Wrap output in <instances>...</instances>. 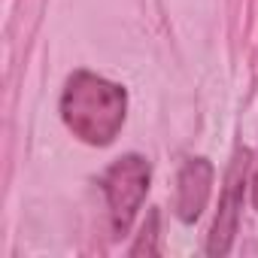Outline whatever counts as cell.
<instances>
[{
    "mask_svg": "<svg viewBox=\"0 0 258 258\" xmlns=\"http://www.w3.org/2000/svg\"><path fill=\"white\" fill-rule=\"evenodd\" d=\"M127 115V91L97 73L76 70L61 91V118L88 146H109Z\"/></svg>",
    "mask_w": 258,
    "mask_h": 258,
    "instance_id": "6da1fadb",
    "label": "cell"
},
{
    "mask_svg": "<svg viewBox=\"0 0 258 258\" xmlns=\"http://www.w3.org/2000/svg\"><path fill=\"white\" fill-rule=\"evenodd\" d=\"M149 179H152V167L143 155H121L115 158L103 176H100V188L106 195V207H109V225L115 237H124L131 228L134 216L140 213L146 195H149Z\"/></svg>",
    "mask_w": 258,
    "mask_h": 258,
    "instance_id": "7a4b0ae2",
    "label": "cell"
},
{
    "mask_svg": "<svg viewBox=\"0 0 258 258\" xmlns=\"http://www.w3.org/2000/svg\"><path fill=\"white\" fill-rule=\"evenodd\" d=\"M252 152L249 149H237L231 158V167L225 173V188L219 198V210H216V222L210 228V240H207V255L219 258L228 255L240 228V210H243V185H246V173L252 167Z\"/></svg>",
    "mask_w": 258,
    "mask_h": 258,
    "instance_id": "3957f363",
    "label": "cell"
},
{
    "mask_svg": "<svg viewBox=\"0 0 258 258\" xmlns=\"http://www.w3.org/2000/svg\"><path fill=\"white\" fill-rule=\"evenodd\" d=\"M213 176H216V170L207 158H188L179 167L176 201H173V210H176L179 222L191 225L207 210V201H210V191H213Z\"/></svg>",
    "mask_w": 258,
    "mask_h": 258,
    "instance_id": "277c9868",
    "label": "cell"
},
{
    "mask_svg": "<svg viewBox=\"0 0 258 258\" xmlns=\"http://www.w3.org/2000/svg\"><path fill=\"white\" fill-rule=\"evenodd\" d=\"M158 252H161V246H158V213L152 210L146 216V225L140 228L137 243L127 249V255H158Z\"/></svg>",
    "mask_w": 258,
    "mask_h": 258,
    "instance_id": "5b68a950",
    "label": "cell"
},
{
    "mask_svg": "<svg viewBox=\"0 0 258 258\" xmlns=\"http://www.w3.org/2000/svg\"><path fill=\"white\" fill-rule=\"evenodd\" d=\"M252 204L258 210V161H255V170H252Z\"/></svg>",
    "mask_w": 258,
    "mask_h": 258,
    "instance_id": "8992f818",
    "label": "cell"
}]
</instances>
